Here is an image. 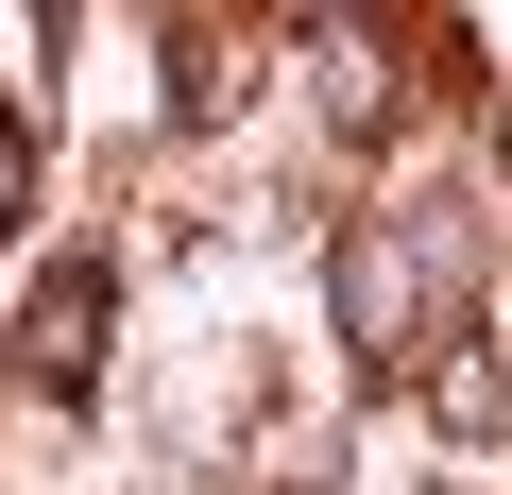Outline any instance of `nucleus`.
Returning <instances> with one entry per match:
<instances>
[{
    "label": "nucleus",
    "instance_id": "1",
    "mask_svg": "<svg viewBox=\"0 0 512 495\" xmlns=\"http://www.w3.org/2000/svg\"><path fill=\"white\" fill-rule=\"evenodd\" d=\"M444 291H461V239H444V222H427V239H393V222L342 239V342H359V359H427L410 325H427Z\"/></svg>",
    "mask_w": 512,
    "mask_h": 495
},
{
    "label": "nucleus",
    "instance_id": "2",
    "mask_svg": "<svg viewBox=\"0 0 512 495\" xmlns=\"http://www.w3.org/2000/svg\"><path fill=\"white\" fill-rule=\"evenodd\" d=\"M18 359H35V393H86L103 376V257H52V291L18 308Z\"/></svg>",
    "mask_w": 512,
    "mask_h": 495
},
{
    "label": "nucleus",
    "instance_id": "3",
    "mask_svg": "<svg viewBox=\"0 0 512 495\" xmlns=\"http://www.w3.org/2000/svg\"><path fill=\"white\" fill-rule=\"evenodd\" d=\"M18 205H35V137L0 120V222H18Z\"/></svg>",
    "mask_w": 512,
    "mask_h": 495
}]
</instances>
